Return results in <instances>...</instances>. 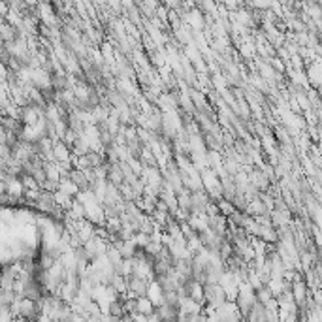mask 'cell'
I'll list each match as a JSON object with an SVG mask.
<instances>
[{
    "mask_svg": "<svg viewBox=\"0 0 322 322\" xmlns=\"http://www.w3.org/2000/svg\"><path fill=\"white\" fill-rule=\"evenodd\" d=\"M185 19L189 21V23L194 26V28H202L203 26V17L200 12H196V10H191V12L185 15Z\"/></svg>",
    "mask_w": 322,
    "mask_h": 322,
    "instance_id": "6da1fadb",
    "label": "cell"
},
{
    "mask_svg": "<svg viewBox=\"0 0 322 322\" xmlns=\"http://www.w3.org/2000/svg\"><path fill=\"white\" fill-rule=\"evenodd\" d=\"M40 17L44 19V23L55 25V15H53V12H51L49 4H40Z\"/></svg>",
    "mask_w": 322,
    "mask_h": 322,
    "instance_id": "7a4b0ae2",
    "label": "cell"
},
{
    "mask_svg": "<svg viewBox=\"0 0 322 322\" xmlns=\"http://www.w3.org/2000/svg\"><path fill=\"white\" fill-rule=\"evenodd\" d=\"M272 2H273V0H252V4H254L258 10H268V8H272Z\"/></svg>",
    "mask_w": 322,
    "mask_h": 322,
    "instance_id": "3957f363",
    "label": "cell"
},
{
    "mask_svg": "<svg viewBox=\"0 0 322 322\" xmlns=\"http://www.w3.org/2000/svg\"><path fill=\"white\" fill-rule=\"evenodd\" d=\"M158 17H160V19H162V21H166V19H168V13H166V10H164V8H162V6H160V8H158Z\"/></svg>",
    "mask_w": 322,
    "mask_h": 322,
    "instance_id": "277c9868",
    "label": "cell"
},
{
    "mask_svg": "<svg viewBox=\"0 0 322 322\" xmlns=\"http://www.w3.org/2000/svg\"><path fill=\"white\" fill-rule=\"evenodd\" d=\"M25 4H30V6H34V4H38V0H25Z\"/></svg>",
    "mask_w": 322,
    "mask_h": 322,
    "instance_id": "5b68a950",
    "label": "cell"
}]
</instances>
